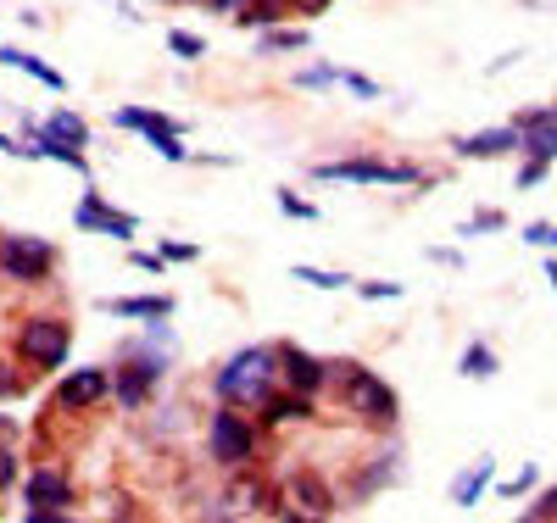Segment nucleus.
I'll list each match as a JSON object with an SVG mask.
<instances>
[{"mask_svg": "<svg viewBox=\"0 0 557 523\" xmlns=\"http://www.w3.org/2000/svg\"><path fill=\"white\" fill-rule=\"evenodd\" d=\"M273 351H240L228 357V368L218 373V396L240 401V407H268L273 401Z\"/></svg>", "mask_w": 557, "mask_h": 523, "instance_id": "1", "label": "nucleus"}, {"mask_svg": "<svg viewBox=\"0 0 557 523\" xmlns=\"http://www.w3.org/2000/svg\"><path fill=\"white\" fill-rule=\"evenodd\" d=\"M341 396H346V412H357L368 423H396V390L357 362L341 368Z\"/></svg>", "mask_w": 557, "mask_h": 523, "instance_id": "2", "label": "nucleus"}, {"mask_svg": "<svg viewBox=\"0 0 557 523\" xmlns=\"http://www.w3.org/2000/svg\"><path fill=\"white\" fill-rule=\"evenodd\" d=\"M0 267H7V278L34 284V278L51 273V246L28 240V234H7V240H0Z\"/></svg>", "mask_w": 557, "mask_h": 523, "instance_id": "3", "label": "nucleus"}, {"mask_svg": "<svg viewBox=\"0 0 557 523\" xmlns=\"http://www.w3.org/2000/svg\"><path fill=\"white\" fill-rule=\"evenodd\" d=\"M23 357L34 362V368H62V357H67V323H57V317H34L28 328H23Z\"/></svg>", "mask_w": 557, "mask_h": 523, "instance_id": "4", "label": "nucleus"}, {"mask_svg": "<svg viewBox=\"0 0 557 523\" xmlns=\"http://www.w3.org/2000/svg\"><path fill=\"white\" fill-rule=\"evenodd\" d=\"M251 429H246V418L240 412H218L212 418V457L218 462H228V468H240L246 457H251Z\"/></svg>", "mask_w": 557, "mask_h": 523, "instance_id": "5", "label": "nucleus"}, {"mask_svg": "<svg viewBox=\"0 0 557 523\" xmlns=\"http://www.w3.org/2000/svg\"><path fill=\"white\" fill-rule=\"evenodd\" d=\"M318 178H346V184H412L418 173H412V167H396V162H330V167H318Z\"/></svg>", "mask_w": 557, "mask_h": 523, "instance_id": "6", "label": "nucleus"}, {"mask_svg": "<svg viewBox=\"0 0 557 523\" xmlns=\"http://www.w3.org/2000/svg\"><path fill=\"white\" fill-rule=\"evenodd\" d=\"M285 501H290L296 518H335V496L318 473H296V480L285 485Z\"/></svg>", "mask_w": 557, "mask_h": 523, "instance_id": "7", "label": "nucleus"}, {"mask_svg": "<svg viewBox=\"0 0 557 523\" xmlns=\"http://www.w3.org/2000/svg\"><path fill=\"white\" fill-rule=\"evenodd\" d=\"M73 501V485L62 480L57 468H34V480H28V512H62Z\"/></svg>", "mask_w": 557, "mask_h": 523, "instance_id": "8", "label": "nucleus"}, {"mask_svg": "<svg viewBox=\"0 0 557 523\" xmlns=\"http://www.w3.org/2000/svg\"><path fill=\"white\" fill-rule=\"evenodd\" d=\"M73 217H78V228H101V234H112V240H128V234H134V217H123V212H107L96 196H84Z\"/></svg>", "mask_w": 557, "mask_h": 523, "instance_id": "9", "label": "nucleus"}, {"mask_svg": "<svg viewBox=\"0 0 557 523\" xmlns=\"http://www.w3.org/2000/svg\"><path fill=\"white\" fill-rule=\"evenodd\" d=\"M101 396H107V378L96 368H78L73 378H62V390H57L62 407H96Z\"/></svg>", "mask_w": 557, "mask_h": 523, "instance_id": "10", "label": "nucleus"}, {"mask_svg": "<svg viewBox=\"0 0 557 523\" xmlns=\"http://www.w3.org/2000/svg\"><path fill=\"white\" fill-rule=\"evenodd\" d=\"M519 146H524L519 128H491V134L457 139V157H502V151H519Z\"/></svg>", "mask_w": 557, "mask_h": 523, "instance_id": "11", "label": "nucleus"}, {"mask_svg": "<svg viewBox=\"0 0 557 523\" xmlns=\"http://www.w3.org/2000/svg\"><path fill=\"white\" fill-rule=\"evenodd\" d=\"M278 362H285V378H290V390L312 396V390L323 385V362H318V357H307V351L285 346V351H278Z\"/></svg>", "mask_w": 557, "mask_h": 523, "instance_id": "12", "label": "nucleus"}, {"mask_svg": "<svg viewBox=\"0 0 557 523\" xmlns=\"http://www.w3.org/2000/svg\"><path fill=\"white\" fill-rule=\"evenodd\" d=\"M117 128H139L151 146H162V139H178V123H168V117H157V112H139V107H123V112H117Z\"/></svg>", "mask_w": 557, "mask_h": 523, "instance_id": "13", "label": "nucleus"}, {"mask_svg": "<svg viewBox=\"0 0 557 523\" xmlns=\"http://www.w3.org/2000/svg\"><path fill=\"white\" fill-rule=\"evenodd\" d=\"M485 485H491V462H480V468L462 473V480L451 485V501H457V507H474V501L485 496Z\"/></svg>", "mask_w": 557, "mask_h": 523, "instance_id": "14", "label": "nucleus"}, {"mask_svg": "<svg viewBox=\"0 0 557 523\" xmlns=\"http://www.w3.org/2000/svg\"><path fill=\"white\" fill-rule=\"evenodd\" d=\"M151 378H157V368H146V362H134L123 378H117V396L134 407V401H146V390H151Z\"/></svg>", "mask_w": 557, "mask_h": 523, "instance_id": "15", "label": "nucleus"}, {"mask_svg": "<svg viewBox=\"0 0 557 523\" xmlns=\"http://www.w3.org/2000/svg\"><path fill=\"white\" fill-rule=\"evenodd\" d=\"M112 312H117V317H168L173 301H162V296H134V301H112Z\"/></svg>", "mask_w": 557, "mask_h": 523, "instance_id": "16", "label": "nucleus"}, {"mask_svg": "<svg viewBox=\"0 0 557 523\" xmlns=\"http://www.w3.org/2000/svg\"><path fill=\"white\" fill-rule=\"evenodd\" d=\"M278 17H285V0H262V7L251 0V7L240 12V23H246V28H268V23H278Z\"/></svg>", "mask_w": 557, "mask_h": 523, "instance_id": "17", "label": "nucleus"}, {"mask_svg": "<svg viewBox=\"0 0 557 523\" xmlns=\"http://www.w3.org/2000/svg\"><path fill=\"white\" fill-rule=\"evenodd\" d=\"M312 407H307V396L296 390V396H278V401H268V418L273 423H290V418H307Z\"/></svg>", "mask_w": 557, "mask_h": 523, "instance_id": "18", "label": "nucleus"}, {"mask_svg": "<svg viewBox=\"0 0 557 523\" xmlns=\"http://www.w3.org/2000/svg\"><path fill=\"white\" fill-rule=\"evenodd\" d=\"M0 57H7L12 67H23V73H34L39 84H51V89H62V73H51V67H45V62H34V57H23V51H0Z\"/></svg>", "mask_w": 557, "mask_h": 523, "instance_id": "19", "label": "nucleus"}, {"mask_svg": "<svg viewBox=\"0 0 557 523\" xmlns=\"http://www.w3.org/2000/svg\"><path fill=\"white\" fill-rule=\"evenodd\" d=\"M51 134L62 139V146H84V139H89V128H84L73 112H57V117H51Z\"/></svg>", "mask_w": 557, "mask_h": 523, "instance_id": "20", "label": "nucleus"}, {"mask_svg": "<svg viewBox=\"0 0 557 523\" xmlns=\"http://www.w3.org/2000/svg\"><path fill=\"white\" fill-rule=\"evenodd\" d=\"M462 373H469V378H491V373H496L491 346H469V351H462Z\"/></svg>", "mask_w": 557, "mask_h": 523, "instance_id": "21", "label": "nucleus"}, {"mask_svg": "<svg viewBox=\"0 0 557 523\" xmlns=\"http://www.w3.org/2000/svg\"><path fill=\"white\" fill-rule=\"evenodd\" d=\"M296 278H307L312 290H341V284H346L341 273H323V267H296Z\"/></svg>", "mask_w": 557, "mask_h": 523, "instance_id": "22", "label": "nucleus"}, {"mask_svg": "<svg viewBox=\"0 0 557 523\" xmlns=\"http://www.w3.org/2000/svg\"><path fill=\"white\" fill-rule=\"evenodd\" d=\"M524 240H530V246H552V251H557V228H552V223H530V228H524Z\"/></svg>", "mask_w": 557, "mask_h": 523, "instance_id": "23", "label": "nucleus"}, {"mask_svg": "<svg viewBox=\"0 0 557 523\" xmlns=\"http://www.w3.org/2000/svg\"><path fill=\"white\" fill-rule=\"evenodd\" d=\"M262 45H268V51H301V45H307V34H268Z\"/></svg>", "mask_w": 557, "mask_h": 523, "instance_id": "24", "label": "nucleus"}, {"mask_svg": "<svg viewBox=\"0 0 557 523\" xmlns=\"http://www.w3.org/2000/svg\"><path fill=\"white\" fill-rule=\"evenodd\" d=\"M341 78H346V89H351V95H362V101H374V95H380V89H374V84H368L362 73H341Z\"/></svg>", "mask_w": 557, "mask_h": 523, "instance_id": "25", "label": "nucleus"}, {"mask_svg": "<svg viewBox=\"0 0 557 523\" xmlns=\"http://www.w3.org/2000/svg\"><path fill=\"white\" fill-rule=\"evenodd\" d=\"M530 518H557V485H552V490H546V496L530 507Z\"/></svg>", "mask_w": 557, "mask_h": 523, "instance_id": "26", "label": "nucleus"}, {"mask_svg": "<svg viewBox=\"0 0 557 523\" xmlns=\"http://www.w3.org/2000/svg\"><path fill=\"white\" fill-rule=\"evenodd\" d=\"M173 51L178 57H201V39L196 34H173Z\"/></svg>", "mask_w": 557, "mask_h": 523, "instance_id": "27", "label": "nucleus"}, {"mask_svg": "<svg viewBox=\"0 0 557 523\" xmlns=\"http://www.w3.org/2000/svg\"><path fill=\"white\" fill-rule=\"evenodd\" d=\"M480 228H502V212H480L469 228H462V234H480Z\"/></svg>", "mask_w": 557, "mask_h": 523, "instance_id": "28", "label": "nucleus"}, {"mask_svg": "<svg viewBox=\"0 0 557 523\" xmlns=\"http://www.w3.org/2000/svg\"><path fill=\"white\" fill-rule=\"evenodd\" d=\"M362 296L368 301H385V296H401V290H396V284H362Z\"/></svg>", "mask_w": 557, "mask_h": 523, "instance_id": "29", "label": "nucleus"}, {"mask_svg": "<svg viewBox=\"0 0 557 523\" xmlns=\"http://www.w3.org/2000/svg\"><path fill=\"white\" fill-rule=\"evenodd\" d=\"M12 473H17V457H12L7 446H0V485H12Z\"/></svg>", "mask_w": 557, "mask_h": 523, "instance_id": "30", "label": "nucleus"}, {"mask_svg": "<svg viewBox=\"0 0 557 523\" xmlns=\"http://www.w3.org/2000/svg\"><path fill=\"white\" fill-rule=\"evenodd\" d=\"M278 207H285L290 217H312V207H307V201H296V196H278Z\"/></svg>", "mask_w": 557, "mask_h": 523, "instance_id": "31", "label": "nucleus"}, {"mask_svg": "<svg viewBox=\"0 0 557 523\" xmlns=\"http://www.w3.org/2000/svg\"><path fill=\"white\" fill-rule=\"evenodd\" d=\"M212 7H218V12H246L251 0H212Z\"/></svg>", "mask_w": 557, "mask_h": 523, "instance_id": "32", "label": "nucleus"}, {"mask_svg": "<svg viewBox=\"0 0 557 523\" xmlns=\"http://www.w3.org/2000/svg\"><path fill=\"white\" fill-rule=\"evenodd\" d=\"M290 7H301V12H323L330 0H290Z\"/></svg>", "mask_w": 557, "mask_h": 523, "instance_id": "33", "label": "nucleus"}, {"mask_svg": "<svg viewBox=\"0 0 557 523\" xmlns=\"http://www.w3.org/2000/svg\"><path fill=\"white\" fill-rule=\"evenodd\" d=\"M0 151H12V157H23L28 146H12V139H7V134H0Z\"/></svg>", "mask_w": 557, "mask_h": 523, "instance_id": "34", "label": "nucleus"}, {"mask_svg": "<svg viewBox=\"0 0 557 523\" xmlns=\"http://www.w3.org/2000/svg\"><path fill=\"white\" fill-rule=\"evenodd\" d=\"M0 396H12V378L7 373H0Z\"/></svg>", "mask_w": 557, "mask_h": 523, "instance_id": "35", "label": "nucleus"}]
</instances>
